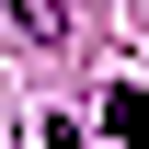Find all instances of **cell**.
Wrapping results in <instances>:
<instances>
[{
  "label": "cell",
  "mask_w": 149,
  "mask_h": 149,
  "mask_svg": "<svg viewBox=\"0 0 149 149\" xmlns=\"http://www.w3.org/2000/svg\"><path fill=\"white\" fill-rule=\"evenodd\" d=\"M12 23H23L35 46H57V35H69V0H12Z\"/></svg>",
  "instance_id": "cell-1"
}]
</instances>
